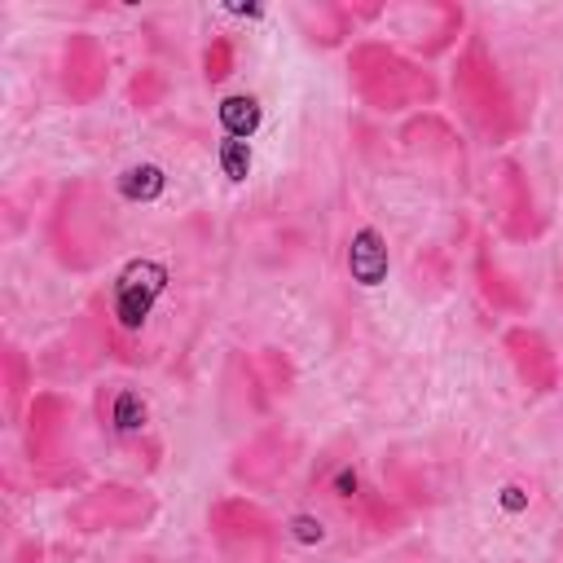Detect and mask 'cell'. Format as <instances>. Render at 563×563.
<instances>
[{
  "label": "cell",
  "mask_w": 563,
  "mask_h": 563,
  "mask_svg": "<svg viewBox=\"0 0 563 563\" xmlns=\"http://www.w3.org/2000/svg\"><path fill=\"white\" fill-rule=\"evenodd\" d=\"M449 92H453L457 114L488 145H506V141H515L528 128V114H523L519 97L510 92V84H506L497 57H493V44L484 40V31H471L462 40V53H457Z\"/></svg>",
  "instance_id": "1"
},
{
  "label": "cell",
  "mask_w": 563,
  "mask_h": 563,
  "mask_svg": "<svg viewBox=\"0 0 563 563\" xmlns=\"http://www.w3.org/2000/svg\"><path fill=\"white\" fill-rule=\"evenodd\" d=\"M44 242L66 273H92L114 246V211L97 180H70L57 189L44 216Z\"/></svg>",
  "instance_id": "2"
},
{
  "label": "cell",
  "mask_w": 563,
  "mask_h": 563,
  "mask_svg": "<svg viewBox=\"0 0 563 563\" xmlns=\"http://www.w3.org/2000/svg\"><path fill=\"white\" fill-rule=\"evenodd\" d=\"M347 79H352V92L378 114H400L413 106L427 110L440 101V79L418 57L383 40H356L347 48Z\"/></svg>",
  "instance_id": "3"
},
{
  "label": "cell",
  "mask_w": 563,
  "mask_h": 563,
  "mask_svg": "<svg viewBox=\"0 0 563 563\" xmlns=\"http://www.w3.org/2000/svg\"><path fill=\"white\" fill-rule=\"evenodd\" d=\"M79 409L70 396L62 391H35L26 413H22V453L31 462L35 484L48 488H66V484H84V466H79Z\"/></svg>",
  "instance_id": "4"
},
{
  "label": "cell",
  "mask_w": 563,
  "mask_h": 563,
  "mask_svg": "<svg viewBox=\"0 0 563 563\" xmlns=\"http://www.w3.org/2000/svg\"><path fill=\"white\" fill-rule=\"evenodd\" d=\"M317 488L325 501H334L356 528L374 532V537H396L409 528V506L391 493H383L378 484H369V475L361 471L356 457L330 453L317 471Z\"/></svg>",
  "instance_id": "5"
},
{
  "label": "cell",
  "mask_w": 563,
  "mask_h": 563,
  "mask_svg": "<svg viewBox=\"0 0 563 563\" xmlns=\"http://www.w3.org/2000/svg\"><path fill=\"white\" fill-rule=\"evenodd\" d=\"M92 418H97L101 440L114 453H123L141 471H158V462H163V435H158V422H154L150 400L132 383H101L92 391Z\"/></svg>",
  "instance_id": "6"
},
{
  "label": "cell",
  "mask_w": 563,
  "mask_h": 563,
  "mask_svg": "<svg viewBox=\"0 0 563 563\" xmlns=\"http://www.w3.org/2000/svg\"><path fill=\"white\" fill-rule=\"evenodd\" d=\"M207 532L224 554L246 559V563H277L282 554L277 519L251 497H216L207 506Z\"/></svg>",
  "instance_id": "7"
},
{
  "label": "cell",
  "mask_w": 563,
  "mask_h": 563,
  "mask_svg": "<svg viewBox=\"0 0 563 563\" xmlns=\"http://www.w3.org/2000/svg\"><path fill=\"white\" fill-rule=\"evenodd\" d=\"M158 515V497L136 484H97L66 506V523L84 537L97 532H141Z\"/></svg>",
  "instance_id": "8"
},
{
  "label": "cell",
  "mask_w": 563,
  "mask_h": 563,
  "mask_svg": "<svg viewBox=\"0 0 563 563\" xmlns=\"http://www.w3.org/2000/svg\"><path fill=\"white\" fill-rule=\"evenodd\" d=\"M299 453H303L299 435H295L290 427H282V422H268V427H260V431L233 453L229 475H233V484H242V488H273V484L295 466Z\"/></svg>",
  "instance_id": "9"
},
{
  "label": "cell",
  "mask_w": 563,
  "mask_h": 563,
  "mask_svg": "<svg viewBox=\"0 0 563 563\" xmlns=\"http://www.w3.org/2000/svg\"><path fill=\"white\" fill-rule=\"evenodd\" d=\"M110 84V53L92 31H70L57 57V92L70 106H92Z\"/></svg>",
  "instance_id": "10"
},
{
  "label": "cell",
  "mask_w": 563,
  "mask_h": 563,
  "mask_svg": "<svg viewBox=\"0 0 563 563\" xmlns=\"http://www.w3.org/2000/svg\"><path fill=\"white\" fill-rule=\"evenodd\" d=\"M497 194H501V211H497V229L506 242H537L550 224V216L541 211L528 167L519 158H501L497 167Z\"/></svg>",
  "instance_id": "11"
},
{
  "label": "cell",
  "mask_w": 563,
  "mask_h": 563,
  "mask_svg": "<svg viewBox=\"0 0 563 563\" xmlns=\"http://www.w3.org/2000/svg\"><path fill=\"white\" fill-rule=\"evenodd\" d=\"M501 352L515 369V378L532 391V396H550L559 387V356L550 347V339L537 325H506L501 330Z\"/></svg>",
  "instance_id": "12"
},
{
  "label": "cell",
  "mask_w": 563,
  "mask_h": 563,
  "mask_svg": "<svg viewBox=\"0 0 563 563\" xmlns=\"http://www.w3.org/2000/svg\"><path fill=\"white\" fill-rule=\"evenodd\" d=\"M400 141H405V150L444 163V167L457 176V185H466V145H462L457 128H453L444 114L422 110L418 119H409V123L400 128Z\"/></svg>",
  "instance_id": "13"
},
{
  "label": "cell",
  "mask_w": 563,
  "mask_h": 563,
  "mask_svg": "<svg viewBox=\"0 0 563 563\" xmlns=\"http://www.w3.org/2000/svg\"><path fill=\"white\" fill-rule=\"evenodd\" d=\"M471 277H475V290L484 295V303L493 312H528L532 308L528 290L506 273V264L493 255L488 238H475V246H471Z\"/></svg>",
  "instance_id": "14"
},
{
  "label": "cell",
  "mask_w": 563,
  "mask_h": 563,
  "mask_svg": "<svg viewBox=\"0 0 563 563\" xmlns=\"http://www.w3.org/2000/svg\"><path fill=\"white\" fill-rule=\"evenodd\" d=\"M0 374H4V409H9V422H22V413H26L31 396H35V361L18 343H4Z\"/></svg>",
  "instance_id": "15"
},
{
  "label": "cell",
  "mask_w": 563,
  "mask_h": 563,
  "mask_svg": "<svg viewBox=\"0 0 563 563\" xmlns=\"http://www.w3.org/2000/svg\"><path fill=\"white\" fill-rule=\"evenodd\" d=\"M431 18H435V26H431L422 40H413V48H418L422 57H440V53H449V48L457 44V35L466 31V9H462V4H444V0H435V4H431Z\"/></svg>",
  "instance_id": "16"
},
{
  "label": "cell",
  "mask_w": 563,
  "mask_h": 563,
  "mask_svg": "<svg viewBox=\"0 0 563 563\" xmlns=\"http://www.w3.org/2000/svg\"><path fill=\"white\" fill-rule=\"evenodd\" d=\"M167 92H172V79H167V70H158V66H141V70L128 79V106H132V110H158V106L167 101Z\"/></svg>",
  "instance_id": "17"
},
{
  "label": "cell",
  "mask_w": 563,
  "mask_h": 563,
  "mask_svg": "<svg viewBox=\"0 0 563 563\" xmlns=\"http://www.w3.org/2000/svg\"><path fill=\"white\" fill-rule=\"evenodd\" d=\"M233 66H238V44L229 35H211L207 48H202V79L220 84V79L233 75Z\"/></svg>",
  "instance_id": "18"
},
{
  "label": "cell",
  "mask_w": 563,
  "mask_h": 563,
  "mask_svg": "<svg viewBox=\"0 0 563 563\" xmlns=\"http://www.w3.org/2000/svg\"><path fill=\"white\" fill-rule=\"evenodd\" d=\"M255 369H260V378H264V387H268V396H286L290 391V383H295V365H290V356L286 352H277V347H264L260 356H255Z\"/></svg>",
  "instance_id": "19"
},
{
  "label": "cell",
  "mask_w": 563,
  "mask_h": 563,
  "mask_svg": "<svg viewBox=\"0 0 563 563\" xmlns=\"http://www.w3.org/2000/svg\"><path fill=\"white\" fill-rule=\"evenodd\" d=\"M13 563H44V541H22L18 550H13Z\"/></svg>",
  "instance_id": "20"
}]
</instances>
